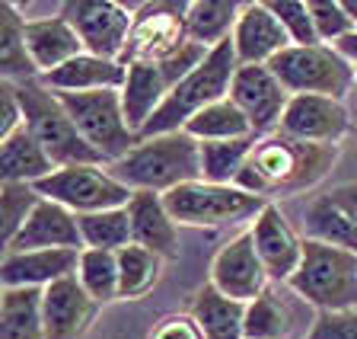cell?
<instances>
[{
    "mask_svg": "<svg viewBox=\"0 0 357 339\" xmlns=\"http://www.w3.org/2000/svg\"><path fill=\"white\" fill-rule=\"evenodd\" d=\"M338 154H342L338 144L297 141L284 131H271V135L259 138L236 186L265 202H275L284 196H303L332 173Z\"/></svg>",
    "mask_w": 357,
    "mask_h": 339,
    "instance_id": "6da1fadb",
    "label": "cell"
},
{
    "mask_svg": "<svg viewBox=\"0 0 357 339\" xmlns=\"http://www.w3.org/2000/svg\"><path fill=\"white\" fill-rule=\"evenodd\" d=\"M131 192H172L185 182L201 180V141L188 131L141 138L121 160L109 166Z\"/></svg>",
    "mask_w": 357,
    "mask_h": 339,
    "instance_id": "7a4b0ae2",
    "label": "cell"
},
{
    "mask_svg": "<svg viewBox=\"0 0 357 339\" xmlns=\"http://www.w3.org/2000/svg\"><path fill=\"white\" fill-rule=\"evenodd\" d=\"M13 87H16V96H20L22 113H26V129L45 147V154L54 160L58 170H64V166H83V164H105L83 141L80 129L74 125V119L64 109L58 93L48 90L42 80H26V83H13Z\"/></svg>",
    "mask_w": 357,
    "mask_h": 339,
    "instance_id": "3957f363",
    "label": "cell"
},
{
    "mask_svg": "<svg viewBox=\"0 0 357 339\" xmlns=\"http://www.w3.org/2000/svg\"><path fill=\"white\" fill-rule=\"evenodd\" d=\"M236 68H239V61H236V52H233V42L217 45L214 52L208 55V61H204L201 68H195L192 74L169 93V99H166L163 109L147 122V129L141 131V138L185 131V125L201 113V109H208L211 103L230 96Z\"/></svg>",
    "mask_w": 357,
    "mask_h": 339,
    "instance_id": "277c9868",
    "label": "cell"
},
{
    "mask_svg": "<svg viewBox=\"0 0 357 339\" xmlns=\"http://www.w3.org/2000/svg\"><path fill=\"white\" fill-rule=\"evenodd\" d=\"M290 288L316 310H357V253L306 237Z\"/></svg>",
    "mask_w": 357,
    "mask_h": 339,
    "instance_id": "5b68a950",
    "label": "cell"
},
{
    "mask_svg": "<svg viewBox=\"0 0 357 339\" xmlns=\"http://www.w3.org/2000/svg\"><path fill=\"white\" fill-rule=\"evenodd\" d=\"M268 68L287 87L290 96L344 99L357 83V68L335 45H290Z\"/></svg>",
    "mask_w": 357,
    "mask_h": 339,
    "instance_id": "8992f818",
    "label": "cell"
},
{
    "mask_svg": "<svg viewBox=\"0 0 357 339\" xmlns=\"http://www.w3.org/2000/svg\"><path fill=\"white\" fill-rule=\"evenodd\" d=\"M166 208L176 224L185 227H227L255 221L271 202L252 196L239 186H217V182L195 180L166 192Z\"/></svg>",
    "mask_w": 357,
    "mask_h": 339,
    "instance_id": "52a82bcc",
    "label": "cell"
},
{
    "mask_svg": "<svg viewBox=\"0 0 357 339\" xmlns=\"http://www.w3.org/2000/svg\"><path fill=\"white\" fill-rule=\"evenodd\" d=\"M64 109L70 113L74 125L80 129L83 141L105 160L115 164L141 138L131 131L125 119V106H121V90H99V93H58Z\"/></svg>",
    "mask_w": 357,
    "mask_h": 339,
    "instance_id": "ba28073f",
    "label": "cell"
},
{
    "mask_svg": "<svg viewBox=\"0 0 357 339\" xmlns=\"http://www.w3.org/2000/svg\"><path fill=\"white\" fill-rule=\"evenodd\" d=\"M36 189L42 199H52V202L70 208L77 218L109 208H125L134 196L105 164H83V166L54 170L52 176L36 182Z\"/></svg>",
    "mask_w": 357,
    "mask_h": 339,
    "instance_id": "9c48e42d",
    "label": "cell"
},
{
    "mask_svg": "<svg viewBox=\"0 0 357 339\" xmlns=\"http://www.w3.org/2000/svg\"><path fill=\"white\" fill-rule=\"evenodd\" d=\"M188 3L192 0H153L134 10V26L121 64H160L188 42Z\"/></svg>",
    "mask_w": 357,
    "mask_h": 339,
    "instance_id": "30bf717a",
    "label": "cell"
},
{
    "mask_svg": "<svg viewBox=\"0 0 357 339\" xmlns=\"http://www.w3.org/2000/svg\"><path fill=\"white\" fill-rule=\"evenodd\" d=\"M58 13L77 29L89 55L121 61L134 26V10L121 7L115 0H67Z\"/></svg>",
    "mask_w": 357,
    "mask_h": 339,
    "instance_id": "8fae6325",
    "label": "cell"
},
{
    "mask_svg": "<svg viewBox=\"0 0 357 339\" xmlns=\"http://www.w3.org/2000/svg\"><path fill=\"white\" fill-rule=\"evenodd\" d=\"M319 310L290 285H268L245 304V339H306Z\"/></svg>",
    "mask_w": 357,
    "mask_h": 339,
    "instance_id": "7c38bea8",
    "label": "cell"
},
{
    "mask_svg": "<svg viewBox=\"0 0 357 339\" xmlns=\"http://www.w3.org/2000/svg\"><path fill=\"white\" fill-rule=\"evenodd\" d=\"M230 99L243 109L255 135H271L281 129L290 106V93L268 64H239L230 87Z\"/></svg>",
    "mask_w": 357,
    "mask_h": 339,
    "instance_id": "4fadbf2b",
    "label": "cell"
},
{
    "mask_svg": "<svg viewBox=\"0 0 357 339\" xmlns=\"http://www.w3.org/2000/svg\"><path fill=\"white\" fill-rule=\"evenodd\" d=\"M211 285L217 288L220 294L233 298L239 304H252L261 291H268L271 279H268L265 266H261L259 253H255L252 234L243 231L233 240H227L217 257L211 259Z\"/></svg>",
    "mask_w": 357,
    "mask_h": 339,
    "instance_id": "5bb4252c",
    "label": "cell"
},
{
    "mask_svg": "<svg viewBox=\"0 0 357 339\" xmlns=\"http://www.w3.org/2000/svg\"><path fill=\"white\" fill-rule=\"evenodd\" d=\"M249 234H252L255 253H259L261 266H265L268 279L275 282V285H290V279L297 275L300 263H303L306 237H300L294 231L287 215L275 202L249 224Z\"/></svg>",
    "mask_w": 357,
    "mask_h": 339,
    "instance_id": "9a60e30c",
    "label": "cell"
},
{
    "mask_svg": "<svg viewBox=\"0 0 357 339\" xmlns=\"http://www.w3.org/2000/svg\"><path fill=\"white\" fill-rule=\"evenodd\" d=\"M278 131L297 138V141L342 147V141L351 135V109L344 99L332 96H290V106Z\"/></svg>",
    "mask_w": 357,
    "mask_h": 339,
    "instance_id": "2e32d148",
    "label": "cell"
},
{
    "mask_svg": "<svg viewBox=\"0 0 357 339\" xmlns=\"http://www.w3.org/2000/svg\"><path fill=\"white\" fill-rule=\"evenodd\" d=\"M99 308L102 304L89 298L77 275H67L48 285L42 291L45 339H83L96 324Z\"/></svg>",
    "mask_w": 357,
    "mask_h": 339,
    "instance_id": "e0dca14e",
    "label": "cell"
},
{
    "mask_svg": "<svg viewBox=\"0 0 357 339\" xmlns=\"http://www.w3.org/2000/svg\"><path fill=\"white\" fill-rule=\"evenodd\" d=\"M230 42L239 64H271L278 55L290 48L287 32H284L281 20L275 16L268 0L243 3V13H239Z\"/></svg>",
    "mask_w": 357,
    "mask_h": 339,
    "instance_id": "ac0fdd59",
    "label": "cell"
},
{
    "mask_svg": "<svg viewBox=\"0 0 357 339\" xmlns=\"http://www.w3.org/2000/svg\"><path fill=\"white\" fill-rule=\"evenodd\" d=\"M29 250H83L77 215L52 199H42L13 243L3 247V253H29Z\"/></svg>",
    "mask_w": 357,
    "mask_h": 339,
    "instance_id": "d6986e66",
    "label": "cell"
},
{
    "mask_svg": "<svg viewBox=\"0 0 357 339\" xmlns=\"http://www.w3.org/2000/svg\"><path fill=\"white\" fill-rule=\"evenodd\" d=\"M83 250H29V253H3L0 259V285L3 288H48L54 282L77 275Z\"/></svg>",
    "mask_w": 357,
    "mask_h": 339,
    "instance_id": "ffe728a7",
    "label": "cell"
},
{
    "mask_svg": "<svg viewBox=\"0 0 357 339\" xmlns=\"http://www.w3.org/2000/svg\"><path fill=\"white\" fill-rule=\"evenodd\" d=\"M128 218H131V240L137 247L153 250L163 259L178 257V224L160 192H134L128 202Z\"/></svg>",
    "mask_w": 357,
    "mask_h": 339,
    "instance_id": "44dd1931",
    "label": "cell"
},
{
    "mask_svg": "<svg viewBox=\"0 0 357 339\" xmlns=\"http://www.w3.org/2000/svg\"><path fill=\"white\" fill-rule=\"evenodd\" d=\"M38 80L54 93H99V90H121L128 80V68L121 61L99 58V55H77L74 61L61 64L52 74H42Z\"/></svg>",
    "mask_w": 357,
    "mask_h": 339,
    "instance_id": "7402d4cb",
    "label": "cell"
},
{
    "mask_svg": "<svg viewBox=\"0 0 357 339\" xmlns=\"http://www.w3.org/2000/svg\"><path fill=\"white\" fill-rule=\"evenodd\" d=\"M26 48H29L32 61H36L38 74H52L61 64H67V61H74L77 55L86 52L77 29L61 13L26 20Z\"/></svg>",
    "mask_w": 357,
    "mask_h": 339,
    "instance_id": "603a6c76",
    "label": "cell"
},
{
    "mask_svg": "<svg viewBox=\"0 0 357 339\" xmlns=\"http://www.w3.org/2000/svg\"><path fill=\"white\" fill-rule=\"evenodd\" d=\"M169 93L172 83L160 64H131L128 68V80L121 87V106H125V119L137 138L147 129V122L163 109Z\"/></svg>",
    "mask_w": 357,
    "mask_h": 339,
    "instance_id": "cb8c5ba5",
    "label": "cell"
},
{
    "mask_svg": "<svg viewBox=\"0 0 357 339\" xmlns=\"http://www.w3.org/2000/svg\"><path fill=\"white\" fill-rule=\"evenodd\" d=\"M188 314L198 320L204 339H245V304L220 294L211 282L195 291Z\"/></svg>",
    "mask_w": 357,
    "mask_h": 339,
    "instance_id": "d4e9b609",
    "label": "cell"
},
{
    "mask_svg": "<svg viewBox=\"0 0 357 339\" xmlns=\"http://www.w3.org/2000/svg\"><path fill=\"white\" fill-rule=\"evenodd\" d=\"M58 166L45 154V147L32 138L29 129H20L7 141H0V182H42Z\"/></svg>",
    "mask_w": 357,
    "mask_h": 339,
    "instance_id": "484cf974",
    "label": "cell"
},
{
    "mask_svg": "<svg viewBox=\"0 0 357 339\" xmlns=\"http://www.w3.org/2000/svg\"><path fill=\"white\" fill-rule=\"evenodd\" d=\"M38 68L26 48V16L16 10V3H0V80L26 83L38 80Z\"/></svg>",
    "mask_w": 357,
    "mask_h": 339,
    "instance_id": "4316f807",
    "label": "cell"
},
{
    "mask_svg": "<svg viewBox=\"0 0 357 339\" xmlns=\"http://www.w3.org/2000/svg\"><path fill=\"white\" fill-rule=\"evenodd\" d=\"M0 339H45L42 288H3Z\"/></svg>",
    "mask_w": 357,
    "mask_h": 339,
    "instance_id": "83f0119b",
    "label": "cell"
},
{
    "mask_svg": "<svg viewBox=\"0 0 357 339\" xmlns=\"http://www.w3.org/2000/svg\"><path fill=\"white\" fill-rule=\"evenodd\" d=\"M243 3L236 0H192L188 3V38L204 48H217L233 38Z\"/></svg>",
    "mask_w": 357,
    "mask_h": 339,
    "instance_id": "f1b7e54d",
    "label": "cell"
},
{
    "mask_svg": "<svg viewBox=\"0 0 357 339\" xmlns=\"http://www.w3.org/2000/svg\"><path fill=\"white\" fill-rule=\"evenodd\" d=\"M255 144H259V135L236 138V141H204L201 144V180L217 182V186H236Z\"/></svg>",
    "mask_w": 357,
    "mask_h": 339,
    "instance_id": "f546056e",
    "label": "cell"
},
{
    "mask_svg": "<svg viewBox=\"0 0 357 339\" xmlns=\"http://www.w3.org/2000/svg\"><path fill=\"white\" fill-rule=\"evenodd\" d=\"M306 237L328 243V247L348 250V253H357V221L351 215H344L328 196L312 199L306 205Z\"/></svg>",
    "mask_w": 357,
    "mask_h": 339,
    "instance_id": "4dcf8cb0",
    "label": "cell"
},
{
    "mask_svg": "<svg viewBox=\"0 0 357 339\" xmlns=\"http://www.w3.org/2000/svg\"><path fill=\"white\" fill-rule=\"evenodd\" d=\"M185 131L195 138V141H236V138H249L255 135L249 119L243 115L236 103L230 96L211 103L208 109H201L192 122L185 125Z\"/></svg>",
    "mask_w": 357,
    "mask_h": 339,
    "instance_id": "1f68e13d",
    "label": "cell"
},
{
    "mask_svg": "<svg viewBox=\"0 0 357 339\" xmlns=\"http://www.w3.org/2000/svg\"><path fill=\"white\" fill-rule=\"evenodd\" d=\"M163 257H156L153 250L128 243L119 250V275H121V298L125 301H141L156 288L163 275Z\"/></svg>",
    "mask_w": 357,
    "mask_h": 339,
    "instance_id": "d6a6232c",
    "label": "cell"
},
{
    "mask_svg": "<svg viewBox=\"0 0 357 339\" xmlns=\"http://www.w3.org/2000/svg\"><path fill=\"white\" fill-rule=\"evenodd\" d=\"M77 279H80V285L89 291L93 301H99V304L119 301L121 298L119 253H112V250H83Z\"/></svg>",
    "mask_w": 357,
    "mask_h": 339,
    "instance_id": "836d02e7",
    "label": "cell"
},
{
    "mask_svg": "<svg viewBox=\"0 0 357 339\" xmlns=\"http://www.w3.org/2000/svg\"><path fill=\"white\" fill-rule=\"evenodd\" d=\"M80 234H83V250H112L119 253L131 240V218L125 208H109L96 211V215H80Z\"/></svg>",
    "mask_w": 357,
    "mask_h": 339,
    "instance_id": "e575fe53",
    "label": "cell"
},
{
    "mask_svg": "<svg viewBox=\"0 0 357 339\" xmlns=\"http://www.w3.org/2000/svg\"><path fill=\"white\" fill-rule=\"evenodd\" d=\"M38 202H42V196L29 182H0V237H3V247H10L13 237L26 227Z\"/></svg>",
    "mask_w": 357,
    "mask_h": 339,
    "instance_id": "d590c367",
    "label": "cell"
},
{
    "mask_svg": "<svg viewBox=\"0 0 357 339\" xmlns=\"http://www.w3.org/2000/svg\"><path fill=\"white\" fill-rule=\"evenodd\" d=\"M268 3H271L278 20H281L290 45H319L316 23H312V13H310V0H268Z\"/></svg>",
    "mask_w": 357,
    "mask_h": 339,
    "instance_id": "8d00e7d4",
    "label": "cell"
},
{
    "mask_svg": "<svg viewBox=\"0 0 357 339\" xmlns=\"http://www.w3.org/2000/svg\"><path fill=\"white\" fill-rule=\"evenodd\" d=\"M310 13L322 45H338L344 36H351L357 29L342 0H310Z\"/></svg>",
    "mask_w": 357,
    "mask_h": 339,
    "instance_id": "74e56055",
    "label": "cell"
},
{
    "mask_svg": "<svg viewBox=\"0 0 357 339\" xmlns=\"http://www.w3.org/2000/svg\"><path fill=\"white\" fill-rule=\"evenodd\" d=\"M306 339H357V310H319Z\"/></svg>",
    "mask_w": 357,
    "mask_h": 339,
    "instance_id": "f35d334b",
    "label": "cell"
},
{
    "mask_svg": "<svg viewBox=\"0 0 357 339\" xmlns=\"http://www.w3.org/2000/svg\"><path fill=\"white\" fill-rule=\"evenodd\" d=\"M20 129H26V113L16 96V87L10 80H0V141H7Z\"/></svg>",
    "mask_w": 357,
    "mask_h": 339,
    "instance_id": "ab89813d",
    "label": "cell"
},
{
    "mask_svg": "<svg viewBox=\"0 0 357 339\" xmlns=\"http://www.w3.org/2000/svg\"><path fill=\"white\" fill-rule=\"evenodd\" d=\"M147 339H204V333L192 314H169L150 330Z\"/></svg>",
    "mask_w": 357,
    "mask_h": 339,
    "instance_id": "60d3db41",
    "label": "cell"
},
{
    "mask_svg": "<svg viewBox=\"0 0 357 339\" xmlns=\"http://www.w3.org/2000/svg\"><path fill=\"white\" fill-rule=\"evenodd\" d=\"M328 199H332V202L338 205L344 215H351V218L357 221V182H344V186L332 189V192H328Z\"/></svg>",
    "mask_w": 357,
    "mask_h": 339,
    "instance_id": "b9f144b4",
    "label": "cell"
},
{
    "mask_svg": "<svg viewBox=\"0 0 357 339\" xmlns=\"http://www.w3.org/2000/svg\"><path fill=\"white\" fill-rule=\"evenodd\" d=\"M335 48L342 52V58H344V61H351V64H354V68H357V29L351 32V36H344V38H342V42H338V45H335Z\"/></svg>",
    "mask_w": 357,
    "mask_h": 339,
    "instance_id": "7bdbcfd3",
    "label": "cell"
},
{
    "mask_svg": "<svg viewBox=\"0 0 357 339\" xmlns=\"http://www.w3.org/2000/svg\"><path fill=\"white\" fill-rule=\"evenodd\" d=\"M344 3V10H348V16L354 20V26H357V0H342Z\"/></svg>",
    "mask_w": 357,
    "mask_h": 339,
    "instance_id": "ee69618b",
    "label": "cell"
}]
</instances>
